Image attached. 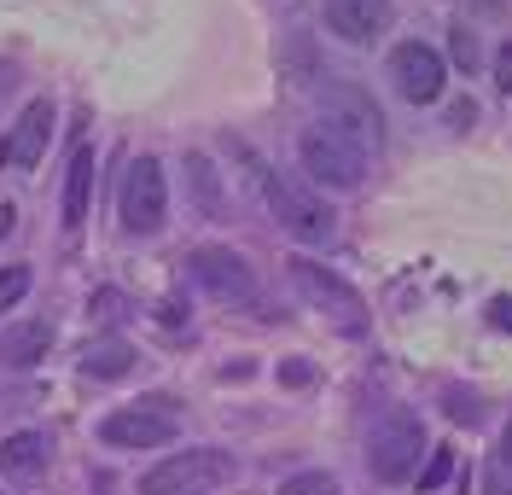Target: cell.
Instances as JSON below:
<instances>
[{"instance_id": "1", "label": "cell", "mask_w": 512, "mask_h": 495, "mask_svg": "<svg viewBox=\"0 0 512 495\" xmlns=\"http://www.w3.org/2000/svg\"><path fill=\"white\" fill-rule=\"evenodd\" d=\"M227 478H233L227 449H175L140 478V495H210Z\"/></svg>"}, {"instance_id": "2", "label": "cell", "mask_w": 512, "mask_h": 495, "mask_svg": "<svg viewBox=\"0 0 512 495\" xmlns=\"http://www.w3.org/2000/svg\"><path fill=\"white\" fill-rule=\"evenodd\" d=\"M419 455H425V426H419V414H408V408L384 414L379 426H373V437H367V466H373L379 484H408Z\"/></svg>"}, {"instance_id": "3", "label": "cell", "mask_w": 512, "mask_h": 495, "mask_svg": "<svg viewBox=\"0 0 512 495\" xmlns=\"http://www.w3.org/2000/svg\"><path fill=\"white\" fill-rule=\"evenodd\" d=\"M297 158H303V169H309V181H320V187H361V175H367V152L355 146V140H344V134L332 129V123H315V129L297 140Z\"/></svg>"}, {"instance_id": "4", "label": "cell", "mask_w": 512, "mask_h": 495, "mask_svg": "<svg viewBox=\"0 0 512 495\" xmlns=\"http://www.w3.org/2000/svg\"><path fill=\"white\" fill-rule=\"evenodd\" d=\"M262 187H268V210L280 216V228H286L291 239H303V245L332 239V210H326L315 193H303V187L286 181V175H268Z\"/></svg>"}, {"instance_id": "5", "label": "cell", "mask_w": 512, "mask_h": 495, "mask_svg": "<svg viewBox=\"0 0 512 495\" xmlns=\"http://www.w3.org/2000/svg\"><path fill=\"white\" fill-rule=\"evenodd\" d=\"M390 76H396V94L408 99V105H431V99H443L448 65H443L437 47H425V41H402V47L390 53Z\"/></svg>"}, {"instance_id": "6", "label": "cell", "mask_w": 512, "mask_h": 495, "mask_svg": "<svg viewBox=\"0 0 512 495\" xmlns=\"http://www.w3.org/2000/svg\"><path fill=\"white\" fill-rule=\"evenodd\" d=\"M163 210H169L163 164H158V158L128 164V181H123V228L128 233H158L163 228Z\"/></svg>"}, {"instance_id": "7", "label": "cell", "mask_w": 512, "mask_h": 495, "mask_svg": "<svg viewBox=\"0 0 512 495\" xmlns=\"http://www.w3.org/2000/svg\"><path fill=\"white\" fill-rule=\"evenodd\" d=\"M192 280H198L210 297H222V303H251V297H256L251 263H245V257H233V251H222V245L192 251Z\"/></svg>"}, {"instance_id": "8", "label": "cell", "mask_w": 512, "mask_h": 495, "mask_svg": "<svg viewBox=\"0 0 512 495\" xmlns=\"http://www.w3.org/2000/svg\"><path fill=\"white\" fill-rule=\"evenodd\" d=\"M291 286L309 297L315 309H326V315H338L344 327H361V297L332 274V268H320V263H309V257H291Z\"/></svg>"}, {"instance_id": "9", "label": "cell", "mask_w": 512, "mask_h": 495, "mask_svg": "<svg viewBox=\"0 0 512 495\" xmlns=\"http://www.w3.org/2000/svg\"><path fill=\"white\" fill-rule=\"evenodd\" d=\"M47 140H53V105H47V99H30V105L18 111L12 134L0 140V164L6 169H35L41 158H47Z\"/></svg>"}, {"instance_id": "10", "label": "cell", "mask_w": 512, "mask_h": 495, "mask_svg": "<svg viewBox=\"0 0 512 495\" xmlns=\"http://www.w3.org/2000/svg\"><path fill=\"white\" fill-rule=\"evenodd\" d=\"M326 123L344 134V140H355L361 152H379V140H384L379 105L367 94H355V88H332V94H326Z\"/></svg>"}, {"instance_id": "11", "label": "cell", "mask_w": 512, "mask_h": 495, "mask_svg": "<svg viewBox=\"0 0 512 495\" xmlns=\"http://www.w3.org/2000/svg\"><path fill=\"white\" fill-rule=\"evenodd\" d=\"M99 437L111 443V449H163L169 437H175V420L158 414V408H123V414H111Z\"/></svg>"}, {"instance_id": "12", "label": "cell", "mask_w": 512, "mask_h": 495, "mask_svg": "<svg viewBox=\"0 0 512 495\" xmlns=\"http://www.w3.org/2000/svg\"><path fill=\"white\" fill-rule=\"evenodd\" d=\"M390 24V0H326V30L350 47H367Z\"/></svg>"}, {"instance_id": "13", "label": "cell", "mask_w": 512, "mask_h": 495, "mask_svg": "<svg viewBox=\"0 0 512 495\" xmlns=\"http://www.w3.org/2000/svg\"><path fill=\"white\" fill-rule=\"evenodd\" d=\"M47 461H53V437L47 431H12L0 443V472L6 478H41Z\"/></svg>"}, {"instance_id": "14", "label": "cell", "mask_w": 512, "mask_h": 495, "mask_svg": "<svg viewBox=\"0 0 512 495\" xmlns=\"http://www.w3.org/2000/svg\"><path fill=\"white\" fill-rule=\"evenodd\" d=\"M53 344V327L47 321H18V327L0 332V362L6 367H35Z\"/></svg>"}, {"instance_id": "15", "label": "cell", "mask_w": 512, "mask_h": 495, "mask_svg": "<svg viewBox=\"0 0 512 495\" xmlns=\"http://www.w3.org/2000/svg\"><path fill=\"white\" fill-rule=\"evenodd\" d=\"M88 198H94V152L82 146L70 158V175H64V228H82L88 222Z\"/></svg>"}, {"instance_id": "16", "label": "cell", "mask_w": 512, "mask_h": 495, "mask_svg": "<svg viewBox=\"0 0 512 495\" xmlns=\"http://www.w3.org/2000/svg\"><path fill=\"white\" fill-rule=\"evenodd\" d=\"M128 367H134V350H128L123 338H99V344H88V356H82V373L88 379H123Z\"/></svg>"}, {"instance_id": "17", "label": "cell", "mask_w": 512, "mask_h": 495, "mask_svg": "<svg viewBox=\"0 0 512 495\" xmlns=\"http://www.w3.org/2000/svg\"><path fill=\"white\" fill-rule=\"evenodd\" d=\"M187 175H192V187H198V210H204V216H216V210H222V193H216V169H210V158H198V152H192Z\"/></svg>"}, {"instance_id": "18", "label": "cell", "mask_w": 512, "mask_h": 495, "mask_svg": "<svg viewBox=\"0 0 512 495\" xmlns=\"http://www.w3.org/2000/svg\"><path fill=\"white\" fill-rule=\"evenodd\" d=\"M280 495H338V478L332 472H297L280 484Z\"/></svg>"}, {"instance_id": "19", "label": "cell", "mask_w": 512, "mask_h": 495, "mask_svg": "<svg viewBox=\"0 0 512 495\" xmlns=\"http://www.w3.org/2000/svg\"><path fill=\"white\" fill-rule=\"evenodd\" d=\"M448 472H454V455H448V449H431V461H425V472H419V495L443 490Z\"/></svg>"}, {"instance_id": "20", "label": "cell", "mask_w": 512, "mask_h": 495, "mask_svg": "<svg viewBox=\"0 0 512 495\" xmlns=\"http://www.w3.org/2000/svg\"><path fill=\"white\" fill-rule=\"evenodd\" d=\"M24 292H30V268H24V263L0 268V309H12V303H18Z\"/></svg>"}, {"instance_id": "21", "label": "cell", "mask_w": 512, "mask_h": 495, "mask_svg": "<svg viewBox=\"0 0 512 495\" xmlns=\"http://www.w3.org/2000/svg\"><path fill=\"white\" fill-rule=\"evenodd\" d=\"M448 47H454V65H460V70H478V59H483V47H478V35L466 30V24H460V30L448 35Z\"/></svg>"}, {"instance_id": "22", "label": "cell", "mask_w": 512, "mask_h": 495, "mask_svg": "<svg viewBox=\"0 0 512 495\" xmlns=\"http://www.w3.org/2000/svg\"><path fill=\"white\" fill-rule=\"evenodd\" d=\"M448 420H460V426H478V420H483L478 396H472V391H448Z\"/></svg>"}, {"instance_id": "23", "label": "cell", "mask_w": 512, "mask_h": 495, "mask_svg": "<svg viewBox=\"0 0 512 495\" xmlns=\"http://www.w3.org/2000/svg\"><path fill=\"white\" fill-rule=\"evenodd\" d=\"M280 385H315V367L309 362H280Z\"/></svg>"}, {"instance_id": "24", "label": "cell", "mask_w": 512, "mask_h": 495, "mask_svg": "<svg viewBox=\"0 0 512 495\" xmlns=\"http://www.w3.org/2000/svg\"><path fill=\"white\" fill-rule=\"evenodd\" d=\"M495 88H501V94H512V41L495 53Z\"/></svg>"}, {"instance_id": "25", "label": "cell", "mask_w": 512, "mask_h": 495, "mask_svg": "<svg viewBox=\"0 0 512 495\" xmlns=\"http://www.w3.org/2000/svg\"><path fill=\"white\" fill-rule=\"evenodd\" d=\"M483 495H512V472L507 466H495V472H489V490Z\"/></svg>"}, {"instance_id": "26", "label": "cell", "mask_w": 512, "mask_h": 495, "mask_svg": "<svg viewBox=\"0 0 512 495\" xmlns=\"http://www.w3.org/2000/svg\"><path fill=\"white\" fill-rule=\"evenodd\" d=\"M489 315H495V327H512V297H495Z\"/></svg>"}, {"instance_id": "27", "label": "cell", "mask_w": 512, "mask_h": 495, "mask_svg": "<svg viewBox=\"0 0 512 495\" xmlns=\"http://www.w3.org/2000/svg\"><path fill=\"white\" fill-rule=\"evenodd\" d=\"M448 117H454V129H466V123H472L478 111H472V99H454V111H448Z\"/></svg>"}, {"instance_id": "28", "label": "cell", "mask_w": 512, "mask_h": 495, "mask_svg": "<svg viewBox=\"0 0 512 495\" xmlns=\"http://www.w3.org/2000/svg\"><path fill=\"white\" fill-rule=\"evenodd\" d=\"M501 466L512 472V420H507V431H501Z\"/></svg>"}, {"instance_id": "29", "label": "cell", "mask_w": 512, "mask_h": 495, "mask_svg": "<svg viewBox=\"0 0 512 495\" xmlns=\"http://www.w3.org/2000/svg\"><path fill=\"white\" fill-rule=\"evenodd\" d=\"M12 222H18V210H12V204H0V239L12 233Z\"/></svg>"}, {"instance_id": "30", "label": "cell", "mask_w": 512, "mask_h": 495, "mask_svg": "<svg viewBox=\"0 0 512 495\" xmlns=\"http://www.w3.org/2000/svg\"><path fill=\"white\" fill-rule=\"evenodd\" d=\"M466 6H472V12H495V6H501V0H466Z\"/></svg>"}]
</instances>
